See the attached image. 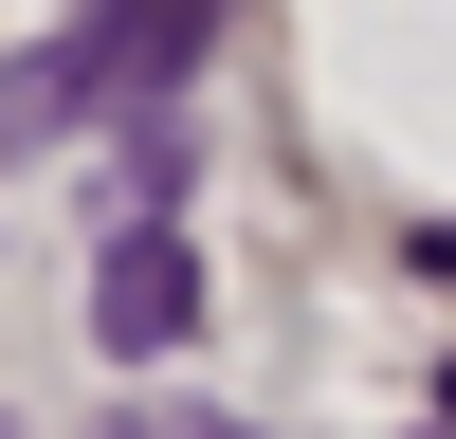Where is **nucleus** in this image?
<instances>
[{
	"label": "nucleus",
	"instance_id": "obj_3",
	"mask_svg": "<svg viewBox=\"0 0 456 439\" xmlns=\"http://www.w3.org/2000/svg\"><path fill=\"white\" fill-rule=\"evenodd\" d=\"M92 439H238V421H146V402H128V421H92Z\"/></svg>",
	"mask_w": 456,
	"mask_h": 439
},
{
	"label": "nucleus",
	"instance_id": "obj_4",
	"mask_svg": "<svg viewBox=\"0 0 456 439\" xmlns=\"http://www.w3.org/2000/svg\"><path fill=\"white\" fill-rule=\"evenodd\" d=\"M0 439H19V421H0Z\"/></svg>",
	"mask_w": 456,
	"mask_h": 439
},
{
	"label": "nucleus",
	"instance_id": "obj_1",
	"mask_svg": "<svg viewBox=\"0 0 456 439\" xmlns=\"http://www.w3.org/2000/svg\"><path fill=\"white\" fill-rule=\"evenodd\" d=\"M201 0H128V19H92V37H55V55H19L0 73V165L19 146H55V128H92V110H146V92H183L201 73Z\"/></svg>",
	"mask_w": 456,
	"mask_h": 439
},
{
	"label": "nucleus",
	"instance_id": "obj_2",
	"mask_svg": "<svg viewBox=\"0 0 456 439\" xmlns=\"http://www.w3.org/2000/svg\"><path fill=\"white\" fill-rule=\"evenodd\" d=\"M92 329H110V348H183V329H201V256H183V238H110V275H92Z\"/></svg>",
	"mask_w": 456,
	"mask_h": 439
}]
</instances>
